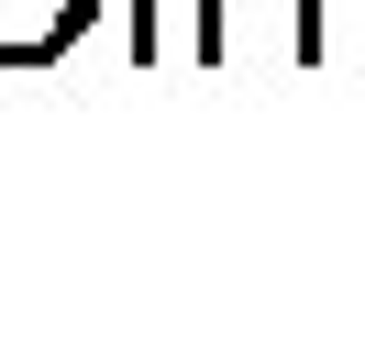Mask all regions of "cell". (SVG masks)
<instances>
[{"mask_svg": "<svg viewBox=\"0 0 365 354\" xmlns=\"http://www.w3.org/2000/svg\"><path fill=\"white\" fill-rule=\"evenodd\" d=\"M200 66H321V0H200Z\"/></svg>", "mask_w": 365, "mask_h": 354, "instance_id": "cell-1", "label": "cell"}, {"mask_svg": "<svg viewBox=\"0 0 365 354\" xmlns=\"http://www.w3.org/2000/svg\"><path fill=\"white\" fill-rule=\"evenodd\" d=\"M100 22V0H0V66H56L78 56Z\"/></svg>", "mask_w": 365, "mask_h": 354, "instance_id": "cell-2", "label": "cell"}, {"mask_svg": "<svg viewBox=\"0 0 365 354\" xmlns=\"http://www.w3.org/2000/svg\"><path fill=\"white\" fill-rule=\"evenodd\" d=\"M133 56H166V22H155V0H133Z\"/></svg>", "mask_w": 365, "mask_h": 354, "instance_id": "cell-3", "label": "cell"}]
</instances>
